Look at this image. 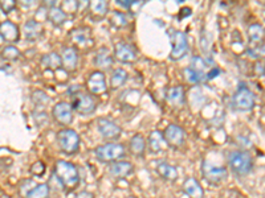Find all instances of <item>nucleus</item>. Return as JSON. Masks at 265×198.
I'll return each instance as SVG.
<instances>
[{
    "instance_id": "f257e3e1",
    "label": "nucleus",
    "mask_w": 265,
    "mask_h": 198,
    "mask_svg": "<svg viewBox=\"0 0 265 198\" xmlns=\"http://www.w3.org/2000/svg\"><path fill=\"white\" fill-rule=\"evenodd\" d=\"M55 174L65 189H73L80 181L77 166L65 160H57L55 162Z\"/></svg>"
},
{
    "instance_id": "f03ea898",
    "label": "nucleus",
    "mask_w": 265,
    "mask_h": 198,
    "mask_svg": "<svg viewBox=\"0 0 265 198\" xmlns=\"http://www.w3.org/2000/svg\"><path fill=\"white\" fill-rule=\"evenodd\" d=\"M228 166L236 176H247L253 168V160L245 150H233L228 156Z\"/></svg>"
},
{
    "instance_id": "7ed1b4c3",
    "label": "nucleus",
    "mask_w": 265,
    "mask_h": 198,
    "mask_svg": "<svg viewBox=\"0 0 265 198\" xmlns=\"http://www.w3.org/2000/svg\"><path fill=\"white\" fill-rule=\"evenodd\" d=\"M94 154L98 162H115L119 158H125L126 150L123 146L118 143H107L98 146L94 150Z\"/></svg>"
},
{
    "instance_id": "20e7f679",
    "label": "nucleus",
    "mask_w": 265,
    "mask_h": 198,
    "mask_svg": "<svg viewBox=\"0 0 265 198\" xmlns=\"http://www.w3.org/2000/svg\"><path fill=\"white\" fill-rule=\"evenodd\" d=\"M57 143L65 154H74L80 148V135L72 128H64L57 134Z\"/></svg>"
},
{
    "instance_id": "39448f33",
    "label": "nucleus",
    "mask_w": 265,
    "mask_h": 198,
    "mask_svg": "<svg viewBox=\"0 0 265 198\" xmlns=\"http://www.w3.org/2000/svg\"><path fill=\"white\" fill-rule=\"evenodd\" d=\"M202 176L204 180H207V182L212 184V185H219L227 178L228 170L225 166L215 165L208 160H204L202 162Z\"/></svg>"
},
{
    "instance_id": "423d86ee",
    "label": "nucleus",
    "mask_w": 265,
    "mask_h": 198,
    "mask_svg": "<svg viewBox=\"0 0 265 198\" xmlns=\"http://www.w3.org/2000/svg\"><path fill=\"white\" fill-rule=\"evenodd\" d=\"M232 106L239 111H249L254 107V96L245 84H240L232 96Z\"/></svg>"
},
{
    "instance_id": "0eeeda50",
    "label": "nucleus",
    "mask_w": 265,
    "mask_h": 198,
    "mask_svg": "<svg viewBox=\"0 0 265 198\" xmlns=\"http://www.w3.org/2000/svg\"><path fill=\"white\" fill-rule=\"evenodd\" d=\"M171 42H173V49H171L170 58L174 60V61L183 58L188 50V42L186 33L181 32V30H174L171 33Z\"/></svg>"
},
{
    "instance_id": "6e6552de",
    "label": "nucleus",
    "mask_w": 265,
    "mask_h": 198,
    "mask_svg": "<svg viewBox=\"0 0 265 198\" xmlns=\"http://www.w3.org/2000/svg\"><path fill=\"white\" fill-rule=\"evenodd\" d=\"M72 108L81 115H90L96 111V102L86 94H74L72 99Z\"/></svg>"
},
{
    "instance_id": "1a4fd4ad",
    "label": "nucleus",
    "mask_w": 265,
    "mask_h": 198,
    "mask_svg": "<svg viewBox=\"0 0 265 198\" xmlns=\"http://www.w3.org/2000/svg\"><path fill=\"white\" fill-rule=\"evenodd\" d=\"M52 116L57 123L63 126H69L73 122V108L68 102H59L52 108Z\"/></svg>"
},
{
    "instance_id": "9d476101",
    "label": "nucleus",
    "mask_w": 265,
    "mask_h": 198,
    "mask_svg": "<svg viewBox=\"0 0 265 198\" xmlns=\"http://www.w3.org/2000/svg\"><path fill=\"white\" fill-rule=\"evenodd\" d=\"M99 134L102 135L103 139L106 140H117L122 134V130L115 124L114 122L109 120L106 118H99L97 120Z\"/></svg>"
},
{
    "instance_id": "9b49d317",
    "label": "nucleus",
    "mask_w": 265,
    "mask_h": 198,
    "mask_svg": "<svg viewBox=\"0 0 265 198\" xmlns=\"http://www.w3.org/2000/svg\"><path fill=\"white\" fill-rule=\"evenodd\" d=\"M86 88L92 94H103L107 90L106 80H105V74L101 70H96L89 76L88 81H86Z\"/></svg>"
},
{
    "instance_id": "f8f14e48",
    "label": "nucleus",
    "mask_w": 265,
    "mask_h": 198,
    "mask_svg": "<svg viewBox=\"0 0 265 198\" xmlns=\"http://www.w3.org/2000/svg\"><path fill=\"white\" fill-rule=\"evenodd\" d=\"M165 139L169 144V147L171 148H178L181 147L184 142V131L182 127L177 124H169L166 127L165 132Z\"/></svg>"
},
{
    "instance_id": "ddd939ff",
    "label": "nucleus",
    "mask_w": 265,
    "mask_h": 198,
    "mask_svg": "<svg viewBox=\"0 0 265 198\" xmlns=\"http://www.w3.org/2000/svg\"><path fill=\"white\" fill-rule=\"evenodd\" d=\"M115 58L121 62H134L138 58L136 48L127 42H118L114 46Z\"/></svg>"
},
{
    "instance_id": "4468645a",
    "label": "nucleus",
    "mask_w": 265,
    "mask_h": 198,
    "mask_svg": "<svg viewBox=\"0 0 265 198\" xmlns=\"http://www.w3.org/2000/svg\"><path fill=\"white\" fill-rule=\"evenodd\" d=\"M0 34H2V40L11 42V44L18 42L19 38H20L19 26L10 20H6L0 24Z\"/></svg>"
},
{
    "instance_id": "2eb2a0df",
    "label": "nucleus",
    "mask_w": 265,
    "mask_h": 198,
    "mask_svg": "<svg viewBox=\"0 0 265 198\" xmlns=\"http://www.w3.org/2000/svg\"><path fill=\"white\" fill-rule=\"evenodd\" d=\"M134 172V165L129 162H111L109 166V173L115 178H125Z\"/></svg>"
},
{
    "instance_id": "dca6fc26",
    "label": "nucleus",
    "mask_w": 265,
    "mask_h": 198,
    "mask_svg": "<svg viewBox=\"0 0 265 198\" xmlns=\"http://www.w3.org/2000/svg\"><path fill=\"white\" fill-rule=\"evenodd\" d=\"M70 40L74 45L81 46V48H86L89 45H92V40H90V30L89 28H76L70 32Z\"/></svg>"
},
{
    "instance_id": "f3484780",
    "label": "nucleus",
    "mask_w": 265,
    "mask_h": 198,
    "mask_svg": "<svg viewBox=\"0 0 265 198\" xmlns=\"http://www.w3.org/2000/svg\"><path fill=\"white\" fill-rule=\"evenodd\" d=\"M148 142H149V150H150L151 154H161V152L165 150V148L169 146L165 139V135L159 131L150 132Z\"/></svg>"
},
{
    "instance_id": "a211bd4d",
    "label": "nucleus",
    "mask_w": 265,
    "mask_h": 198,
    "mask_svg": "<svg viewBox=\"0 0 265 198\" xmlns=\"http://www.w3.org/2000/svg\"><path fill=\"white\" fill-rule=\"evenodd\" d=\"M61 58H63V68L68 72H73L77 68V61H78V56L76 49L72 48V46H66L63 49V53H61Z\"/></svg>"
},
{
    "instance_id": "6ab92c4d",
    "label": "nucleus",
    "mask_w": 265,
    "mask_h": 198,
    "mask_svg": "<svg viewBox=\"0 0 265 198\" xmlns=\"http://www.w3.org/2000/svg\"><path fill=\"white\" fill-rule=\"evenodd\" d=\"M183 190L184 193L190 198H203L204 197V190H203L202 185L196 178L190 177L184 181L183 184Z\"/></svg>"
},
{
    "instance_id": "aec40b11",
    "label": "nucleus",
    "mask_w": 265,
    "mask_h": 198,
    "mask_svg": "<svg viewBox=\"0 0 265 198\" xmlns=\"http://www.w3.org/2000/svg\"><path fill=\"white\" fill-rule=\"evenodd\" d=\"M23 33H24V37L27 40L36 41L41 36V33H43V26L36 20H28L23 26Z\"/></svg>"
},
{
    "instance_id": "412c9836",
    "label": "nucleus",
    "mask_w": 265,
    "mask_h": 198,
    "mask_svg": "<svg viewBox=\"0 0 265 198\" xmlns=\"http://www.w3.org/2000/svg\"><path fill=\"white\" fill-rule=\"evenodd\" d=\"M157 173L166 181H175L178 178V169L166 162L157 165Z\"/></svg>"
},
{
    "instance_id": "4be33fe9",
    "label": "nucleus",
    "mask_w": 265,
    "mask_h": 198,
    "mask_svg": "<svg viewBox=\"0 0 265 198\" xmlns=\"http://www.w3.org/2000/svg\"><path fill=\"white\" fill-rule=\"evenodd\" d=\"M94 64L99 69H109L113 64V56L107 48H101L94 57Z\"/></svg>"
},
{
    "instance_id": "5701e85b",
    "label": "nucleus",
    "mask_w": 265,
    "mask_h": 198,
    "mask_svg": "<svg viewBox=\"0 0 265 198\" xmlns=\"http://www.w3.org/2000/svg\"><path fill=\"white\" fill-rule=\"evenodd\" d=\"M40 64L44 66V68H47V69L57 70L63 66V58H61V56H59L57 53H55V52H52V53L44 54L41 57Z\"/></svg>"
},
{
    "instance_id": "b1692460",
    "label": "nucleus",
    "mask_w": 265,
    "mask_h": 198,
    "mask_svg": "<svg viewBox=\"0 0 265 198\" xmlns=\"http://www.w3.org/2000/svg\"><path fill=\"white\" fill-rule=\"evenodd\" d=\"M130 150L132 154H136L138 158H142L145 154V150H146V142H145L144 135L141 134H136L130 139Z\"/></svg>"
},
{
    "instance_id": "393cba45",
    "label": "nucleus",
    "mask_w": 265,
    "mask_h": 198,
    "mask_svg": "<svg viewBox=\"0 0 265 198\" xmlns=\"http://www.w3.org/2000/svg\"><path fill=\"white\" fill-rule=\"evenodd\" d=\"M107 8H109V4L103 0H94L92 3H89V11L94 18H105L107 14Z\"/></svg>"
},
{
    "instance_id": "a878e982",
    "label": "nucleus",
    "mask_w": 265,
    "mask_h": 198,
    "mask_svg": "<svg viewBox=\"0 0 265 198\" xmlns=\"http://www.w3.org/2000/svg\"><path fill=\"white\" fill-rule=\"evenodd\" d=\"M127 81V72L123 69L113 70L110 77V88L111 90H117Z\"/></svg>"
},
{
    "instance_id": "bb28decb",
    "label": "nucleus",
    "mask_w": 265,
    "mask_h": 198,
    "mask_svg": "<svg viewBox=\"0 0 265 198\" xmlns=\"http://www.w3.org/2000/svg\"><path fill=\"white\" fill-rule=\"evenodd\" d=\"M48 20L53 26H61L66 20V14L63 11V8H59L57 6H55V7L49 8Z\"/></svg>"
},
{
    "instance_id": "cd10ccee",
    "label": "nucleus",
    "mask_w": 265,
    "mask_h": 198,
    "mask_svg": "<svg viewBox=\"0 0 265 198\" xmlns=\"http://www.w3.org/2000/svg\"><path fill=\"white\" fill-rule=\"evenodd\" d=\"M49 186L48 184H39L31 189L24 198H48Z\"/></svg>"
},
{
    "instance_id": "c85d7f7f",
    "label": "nucleus",
    "mask_w": 265,
    "mask_h": 198,
    "mask_svg": "<svg viewBox=\"0 0 265 198\" xmlns=\"http://www.w3.org/2000/svg\"><path fill=\"white\" fill-rule=\"evenodd\" d=\"M265 36V30L261 24H252L248 28V37L252 42H260Z\"/></svg>"
},
{
    "instance_id": "c756f323",
    "label": "nucleus",
    "mask_w": 265,
    "mask_h": 198,
    "mask_svg": "<svg viewBox=\"0 0 265 198\" xmlns=\"http://www.w3.org/2000/svg\"><path fill=\"white\" fill-rule=\"evenodd\" d=\"M109 22H110V26H114V28H123L127 24V18H126V15L123 12L121 11H111L110 18H109Z\"/></svg>"
},
{
    "instance_id": "7c9ffc66",
    "label": "nucleus",
    "mask_w": 265,
    "mask_h": 198,
    "mask_svg": "<svg viewBox=\"0 0 265 198\" xmlns=\"http://www.w3.org/2000/svg\"><path fill=\"white\" fill-rule=\"evenodd\" d=\"M183 88L181 86H177V88H171L167 92V99L173 104H181L183 103Z\"/></svg>"
},
{
    "instance_id": "2f4dec72",
    "label": "nucleus",
    "mask_w": 265,
    "mask_h": 198,
    "mask_svg": "<svg viewBox=\"0 0 265 198\" xmlns=\"http://www.w3.org/2000/svg\"><path fill=\"white\" fill-rule=\"evenodd\" d=\"M206 66H207L206 62H204V60H203L202 57H199V56H194V57L191 58V62H190V66H188V68H191L194 72L202 74V76H206L207 77Z\"/></svg>"
},
{
    "instance_id": "473e14b6",
    "label": "nucleus",
    "mask_w": 265,
    "mask_h": 198,
    "mask_svg": "<svg viewBox=\"0 0 265 198\" xmlns=\"http://www.w3.org/2000/svg\"><path fill=\"white\" fill-rule=\"evenodd\" d=\"M2 57L7 61H16L20 57V50L16 46H6L2 52Z\"/></svg>"
},
{
    "instance_id": "72a5a7b5",
    "label": "nucleus",
    "mask_w": 265,
    "mask_h": 198,
    "mask_svg": "<svg viewBox=\"0 0 265 198\" xmlns=\"http://www.w3.org/2000/svg\"><path fill=\"white\" fill-rule=\"evenodd\" d=\"M36 184H35V181L32 180V178H27V180H23L22 182L19 184V196L22 198H24L27 196V193L32 189L33 186H35Z\"/></svg>"
},
{
    "instance_id": "f704fd0d",
    "label": "nucleus",
    "mask_w": 265,
    "mask_h": 198,
    "mask_svg": "<svg viewBox=\"0 0 265 198\" xmlns=\"http://www.w3.org/2000/svg\"><path fill=\"white\" fill-rule=\"evenodd\" d=\"M184 74H186V78H187L188 81L192 82V84H199V82L207 80L206 76H202V74L196 73V72H194L191 68H187V69L184 70Z\"/></svg>"
},
{
    "instance_id": "c9c22d12",
    "label": "nucleus",
    "mask_w": 265,
    "mask_h": 198,
    "mask_svg": "<svg viewBox=\"0 0 265 198\" xmlns=\"http://www.w3.org/2000/svg\"><path fill=\"white\" fill-rule=\"evenodd\" d=\"M33 102L36 103L37 106H44L47 103H49V98L47 96L44 92H41V90H37V92H33Z\"/></svg>"
},
{
    "instance_id": "e433bc0d",
    "label": "nucleus",
    "mask_w": 265,
    "mask_h": 198,
    "mask_svg": "<svg viewBox=\"0 0 265 198\" xmlns=\"http://www.w3.org/2000/svg\"><path fill=\"white\" fill-rule=\"evenodd\" d=\"M45 170H47V168H45V164L43 162H36L31 165V173L33 176L41 177L45 173Z\"/></svg>"
},
{
    "instance_id": "4c0bfd02",
    "label": "nucleus",
    "mask_w": 265,
    "mask_h": 198,
    "mask_svg": "<svg viewBox=\"0 0 265 198\" xmlns=\"http://www.w3.org/2000/svg\"><path fill=\"white\" fill-rule=\"evenodd\" d=\"M78 8H80V4L77 3V2H64L63 4V11L65 12H70V14H74V12L77 11Z\"/></svg>"
},
{
    "instance_id": "58836bf2",
    "label": "nucleus",
    "mask_w": 265,
    "mask_h": 198,
    "mask_svg": "<svg viewBox=\"0 0 265 198\" xmlns=\"http://www.w3.org/2000/svg\"><path fill=\"white\" fill-rule=\"evenodd\" d=\"M0 7H2V11H3V14H10V11H12V10L16 7V2H14V0L2 2Z\"/></svg>"
},
{
    "instance_id": "ea45409f",
    "label": "nucleus",
    "mask_w": 265,
    "mask_h": 198,
    "mask_svg": "<svg viewBox=\"0 0 265 198\" xmlns=\"http://www.w3.org/2000/svg\"><path fill=\"white\" fill-rule=\"evenodd\" d=\"M253 72L257 77H262V76H265V64L261 62V61L256 62V65L253 66Z\"/></svg>"
},
{
    "instance_id": "a19ab883",
    "label": "nucleus",
    "mask_w": 265,
    "mask_h": 198,
    "mask_svg": "<svg viewBox=\"0 0 265 198\" xmlns=\"http://www.w3.org/2000/svg\"><path fill=\"white\" fill-rule=\"evenodd\" d=\"M138 2H132V0H126V2H121V0H117L118 6H121L122 8H130L131 6L137 4Z\"/></svg>"
},
{
    "instance_id": "79ce46f5",
    "label": "nucleus",
    "mask_w": 265,
    "mask_h": 198,
    "mask_svg": "<svg viewBox=\"0 0 265 198\" xmlns=\"http://www.w3.org/2000/svg\"><path fill=\"white\" fill-rule=\"evenodd\" d=\"M219 73H220V70L217 69V68H212V69H211L210 72L207 73V80H211V78L216 77Z\"/></svg>"
},
{
    "instance_id": "37998d69",
    "label": "nucleus",
    "mask_w": 265,
    "mask_h": 198,
    "mask_svg": "<svg viewBox=\"0 0 265 198\" xmlns=\"http://www.w3.org/2000/svg\"><path fill=\"white\" fill-rule=\"evenodd\" d=\"M260 52H261L262 54L265 56V45H262V46H261V49H260Z\"/></svg>"
},
{
    "instance_id": "c03bdc74",
    "label": "nucleus",
    "mask_w": 265,
    "mask_h": 198,
    "mask_svg": "<svg viewBox=\"0 0 265 198\" xmlns=\"http://www.w3.org/2000/svg\"><path fill=\"white\" fill-rule=\"evenodd\" d=\"M125 198H137V197H134V196H127V197H125Z\"/></svg>"
}]
</instances>
